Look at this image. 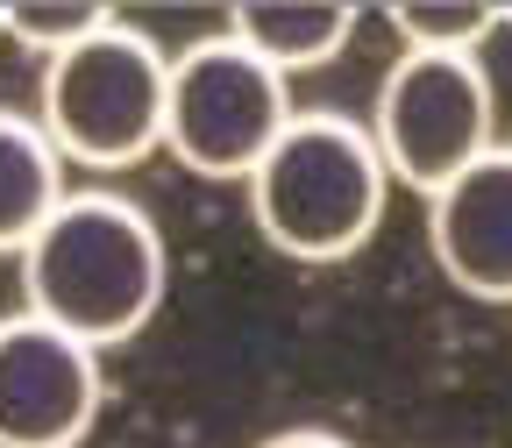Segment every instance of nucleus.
I'll use <instances>...</instances> for the list:
<instances>
[{"label": "nucleus", "instance_id": "nucleus-10", "mask_svg": "<svg viewBox=\"0 0 512 448\" xmlns=\"http://www.w3.org/2000/svg\"><path fill=\"white\" fill-rule=\"evenodd\" d=\"M399 50H441V57H484V43L498 36V8L477 0H420V8H384Z\"/></svg>", "mask_w": 512, "mask_h": 448}, {"label": "nucleus", "instance_id": "nucleus-9", "mask_svg": "<svg viewBox=\"0 0 512 448\" xmlns=\"http://www.w3.org/2000/svg\"><path fill=\"white\" fill-rule=\"evenodd\" d=\"M64 192H72L64 157L43 136V121L0 107V256H22L43 235V221L64 207Z\"/></svg>", "mask_w": 512, "mask_h": 448}, {"label": "nucleus", "instance_id": "nucleus-3", "mask_svg": "<svg viewBox=\"0 0 512 448\" xmlns=\"http://www.w3.org/2000/svg\"><path fill=\"white\" fill-rule=\"evenodd\" d=\"M164 86L171 50H157L136 22L107 15L93 36L57 50L36 86V121L64 164L128 171L164 150Z\"/></svg>", "mask_w": 512, "mask_h": 448}, {"label": "nucleus", "instance_id": "nucleus-6", "mask_svg": "<svg viewBox=\"0 0 512 448\" xmlns=\"http://www.w3.org/2000/svg\"><path fill=\"white\" fill-rule=\"evenodd\" d=\"M100 349L36 313L0 320V448H79L100 420Z\"/></svg>", "mask_w": 512, "mask_h": 448}, {"label": "nucleus", "instance_id": "nucleus-2", "mask_svg": "<svg viewBox=\"0 0 512 448\" xmlns=\"http://www.w3.org/2000/svg\"><path fill=\"white\" fill-rule=\"evenodd\" d=\"M249 192V221L278 256L292 264H342L356 256L392 200V171H384L370 128L335 114V107H306L285 121V136L264 150L242 178Z\"/></svg>", "mask_w": 512, "mask_h": 448}, {"label": "nucleus", "instance_id": "nucleus-12", "mask_svg": "<svg viewBox=\"0 0 512 448\" xmlns=\"http://www.w3.org/2000/svg\"><path fill=\"white\" fill-rule=\"evenodd\" d=\"M264 448H356V441H342V434H328V427H292V434H271Z\"/></svg>", "mask_w": 512, "mask_h": 448}, {"label": "nucleus", "instance_id": "nucleus-11", "mask_svg": "<svg viewBox=\"0 0 512 448\" xmlns=\"http://www.w3.org/2000/svg\"><path fill=\"white\" fill-rule=\"evenodd\" d=\"M100 22H107V8H86V0H29V8H0V43H15L22 57L50 64L57 50L93 36Z\"/></svg>", "mask_w": 512, "mask_h": 448}, {"label": "nucleus", "instance_id": "nucleus-4", "mask_svg": "<svg viewBox=\"0 0 512 448\" xmlns=\"http://www.w3.org/2000/svg\"><path fill=\"white\" fill-rule=\"evenodd\" d=\"M292 86L271 72L256 50H242L228 29L185 43L171 57V86H164V150L192 178H221L242 185L264 150L285 136L292 121Z\"/></svg>", "mask_w": 512, "mask_h": 448}, {"label": "nucleus", "instance_id": "nucleus-8", "mask_svg": "<svg viewBox=\"0 0 512 448\" xmlns=\"http://www.w3.org/2000/svg\"><path fill=\"white\" fill-rule=\"evenodd\" d=\"M221 29L292 86L299 72H320V64H335L349 50L356 8H342V0H256V8H235Z\"/></svg>", "mask_w": 512, "mask_h": 448}, {"label": "nucleus", "instance_id": "nucleus-1", "mask_svg": "<svg viewBox=\"0 0 512 448\" xmlns=\"http://www.w3.org/2000/svg\"><path fill=\"white\" fill-rule=\"evenodd\" d=\"M22 264V313L64 328L86 349L136 342L164 306V235L128 192H64L43 235L15 256Z\"/></svg>", "mask_w": 512, "mask_h": 448}, {"label": "nucleus", "instance_id": "nucleus-13", "mask_svg": "<svg viewBox=\"0 0 512 448\" xmlns=\"http://www.w3.org/2000/svg\"><path fill=\"white\" fill-rule=\"evenodd\" d=\"M498 36H512V8H498Z\"/></svg>", "mask_w": 512, "mask_h": 448}, {"label": "nucleus", "instance_id": "nucleus-7", "mask_svg": "<svg viewBox=\"0 0 512 448\" xmlns=\"http://www.w3.org/2000/svg\"><path fill=\"white\" fill-rule=\"evenodd\" d=\"M427 249L456 292L512 306V143H491L470 171L427 192Z\"/></svg>", "mask_w": 512, "mask_h": 448}, {"label": "nucleus", "instance_id": "nucleus-5", "mask_svg": "<svg viewBox=\"0 0 512 448\" xmlns=\"http://www.w3.org/2000/svg\"><path fill=\"white\" fill-rule=\"evenodd\" d=\"M370 143L406 192H441L456 171H470L498 143V100L484 57H441V50H399L370 100Z\"/></svg>", "mask_w": 512, "mask_h": 448}]
</instances>
